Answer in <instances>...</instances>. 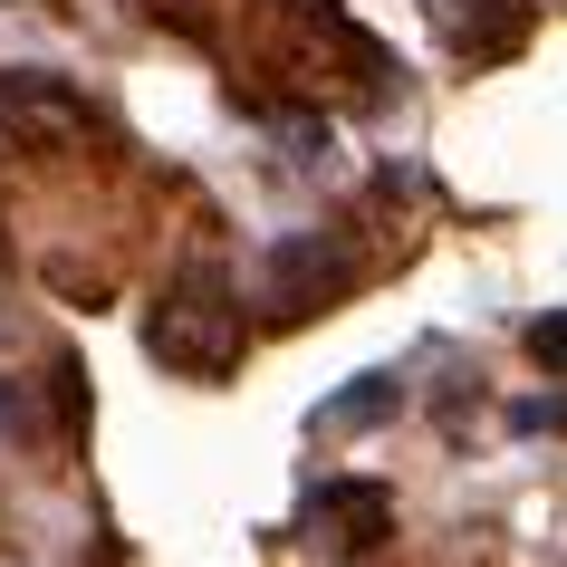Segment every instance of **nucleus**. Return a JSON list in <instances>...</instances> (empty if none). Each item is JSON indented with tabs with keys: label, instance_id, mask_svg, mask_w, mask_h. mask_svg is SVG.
<instances>
[{
	"label": "nucleus",
	"instance_id": "obj_2",
	"mask_svg": "<svg viewBox=\"0 0 567 567\" xmlns=\"http://www.w3.org/2000/svg\"><path fill=\"white\" fill-rule=\"evenodd\" d=\"M145 347H154V365H174V375H231V365H240V347H250L231 279H221L212 260H203V269H183L174 289L154 299Z\"/></svg>",
	"mask_w": 567,
	"mask_h": 567
},
{
	"label": "nucleus",
	"instance_id": "obj_6",
	"mask_svg": "<svg viewBox=\"0 0 567 567\" xmlns=\"http://www.w3.org/2000/svg\"><path fill=\"white\" fill-rule=\"evenodd\" d=\"M423 10H433V30H443L462 59H509L519 30H529L519 0H423Z\"/></svg>",
	"mask_w": 567,
	"mask_h": 567
},
{
	"label": "nucleus",
	"instance_id": "obj_8",
	"mask_svg": "<svg viewBox=\"0 0 567 567\" xmlns=\"http://www.w3.org/2000/svg\"><path fill=\"white\" fill-rule=\"evenodd\" d=\"M135 10H154L164 30H193V39H203L212 20H221V0H135Z\"/></svg>",
	"mask_w": 567,
	"mask_h": 567
},
{
	"label": "nucleus",
	"instance_id": "obj_4",
	"mask_svg": "<svg viewBox=\"0 0 567 567\" xmlns=\"http://www.w3.org/2000/svg\"><path fill=\"white\" fill-rule=\"evenodd\" d=\"M357 289V250L337 231H289L269 250V318H318Z\"/></svg>",
	"mask_w": 567,
	"mask_h": 567
},
{
	"label": "nucleus",
	"instance_id": "obj_5",
	"mask_svg": "<svg viewBox=\"0 0 567 567\" xmlns=\"http://www.w3.org/2000/svg\"><path fill=\"white\" fill-rule=\"evenodd\" d=\"M394 538V501L375 481H328V491H308L299 509V548L318 558H365V548H385Z\"/></svg>",
	"mask_w": 567,
	"mask_h": 567
},
{
	"label": "nucleus",
	"instance_id": "obj_7",
	"mask_svg": "<svg viewBox=\"0 0 567 567\" xmlns=\"http://www.w3.org/2000/svg\"><path fill=\"white\" fill-rule=\"evenodd\" d=\"M385 414H394V375L375 365V375H357L347 394L318 404V433H365V423H385Z\"/></svg>",
	"mask_w": 567,
	"mask_h": 567
},
{
	"label": "nucleus",
	"instance_id": "obj_3",
	"mask_svg": "<svg viewBox=\"0 0 567 567\" xmlns=\"http://www.w3.org/2000/svg\"><path fill=\"white\" fill-rule=\"evenodd\" d=\"M87 145H106V116L68 78L0 68V154H87Z\"/></svg>",
	"mask_w": 567,
	"mask_h": 567
},
{
	"label": "nucleus",
	"instance_id": "obj_9",
	"mask_svg": "<svg viewBox=\"0 0 567 567\" xmlns=\"http://www.w3.org/2000/svg\"><path fill=\"white\" fill-rule=\"evenodd\" d=\"M529 357H538V365H558V375H567V318H538V328H529Z\"/></svg>",
	"mask_w": 567,
	"mask_h": 567
},
{
	"label": "nucleus",
	"instance_id": "obj_10",
	"mask_svg": "<svg viewBox=\"0 0 567 567\" xmlns=\"http://www.w3.org/2000/svg\"><path fill=\"white\" fill-rule=\"evenodd\" d=\"M0 260H10V231H0Z\"/></svg>",
	"mask_w": 567,
	"mask_h": 567
},
{
	"label": "nucleus",
	"instance_id": "obj_1",
	"mask_svg": "<svg viewBox=\"0 0 567 567\" xmlns=\"http://www.w3.org/2000/svg\"><path fill=\"white\" fill-rule=\"evenodd\" d=\"M260 68L289 96H328V106H375L394 87V59L337 10V0H269V30H260Z\"/></svg>",
	"mask_w": 567,
	"mask_h": 567
}]
</instances>
